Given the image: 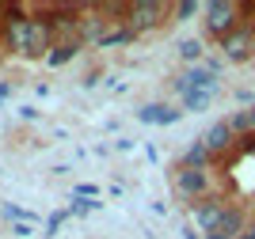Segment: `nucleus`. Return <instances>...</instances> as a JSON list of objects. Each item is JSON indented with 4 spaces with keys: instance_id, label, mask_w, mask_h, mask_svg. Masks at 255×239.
I'll return each instance as SVG.
<instances>
[{
    "instance_id": "39448f33",
    "label": "nucleus",
    "mask_w": 255,
    "mask_h": 239,
    "mask_svg": "<svg viewBox=\"0 0 255 239\" xmlns=\"http://www.w3.org/2000/svg\"><path fill=\"white\" fill-rule=\"evenodd\" d=\"M252 42H255V27L252 23H240L229 38H221L217 46H221V53H225V61H248L252 57Z\"/></svg>"
},
{
    "instance_id": "ddd939ff",
    "label": "nucleus",
    "mask_w": 255,
    "mask_h": 239,
    "mask_svg": "<svg viewBox=\"0 0 255 239\" xmlns=\"http://www.w3.org/2000/svg\"><path fill=\"white\" fill-rule=\"evenodd\" d=\"M210 99H213V91H187L183 95V106H187V110H206Z\"/></svg>"
},
{
    "instance_id": "6ab92c4d",
    "label": "nucleus",
    "mask_w": 255,
    "mask_h": 239,
    "mask_svg": "<svg viewBox=\"0 0 255 239\" xmlns=\"http://www.w3.org/2000/svg\"><path fill=\"white\" fill-rule=\"evenodd\" d=\"M11 95V83H0V99H8Z\"/></svg>"
},
{
    "instance_id": "423d86ee",
    "label": "nucleus",
    "mask_w": 255,
    "mask_h": 239,
    "mask_svg": "<svg viewBox=\"0 0 255 239\" xmlns=\"http://www.w3.org/2000/svg\"><path fill=\"white\" fill-rule=\"evenodd\" d=\"M171 87L179 95H187V91H217V76H213L210 69H187L183 76H175Z\"/></svg>"
},
{
    "instance_id": "0eeeda50",
    "label": "nucleus",
    "mask_w": 255,
    "mask_h": 239,
    "mask_svg": "<svg viewBox=\"0 0 255 239\" xmlns=\"http://www.w3.org/2000/svg\"><path fill=\"white\" fill-rule=\"evenodd\" d=\"M202 145L210 148V156H217V152H229V148L236 145L233 125H229V122H217V125H210V129H206V137H202Z\"/></svg>"
},
{
    "instance_id": "4be33fe9",
    "label": "nucleus",
    "mask_w": 255,
    "mask_h": 239,
    "mask_svg": "<svg viewBox=\"0 0 255 239\" xmlns=\"http://www.w3.org/2000/svg\"><path fill=\"white\" fill-rule=\"evenodd\" d=\"M187 239H194V236H187Z\"/></svg>"
},
{
    "instance_id": "412c9836",
    "label": "nucleus",
    "mask_w": 255,
    "mask_h": 239,
    "mask_svg": "<svg viewBox=\"0 0 255 239\" xmlns=\"http://www.w3.org/2000/svg\"><path fill=\"white\" fill-rule=\"evenodd\" d=\"M252 57H255V42H252Z\"/></svg>"
},
{
    "instance_id": "9d476101",
    "label": "nucleus",
    "mask_w": 255,
    "mask_h": 239,
    "mask_svg": "<svg viewBox=\"0 0 255 239\" xmlns=\"http://www.w3.org/2000/svg\"><path fill=\"white\" fill-rule=\"evenodd\" d=\"M133 38H137V31H129L126 23H122V27H115V31H107V34H103V42H99L96 50H111V46H129Z\"/></svg>"
},
{
    "instance_id": "2eb2a0df",
    "label": "nucleus",
    "mask_w": 255,
    "mask_h": 239,
    "mask_svg": "<svg viewBox=\"0 0 255 239\" xmlns=\"http://www.w3.org/2000/svg\"><path fill=\"white\" fill-rule=\"evenodd\" d=\"M61 224H65V213H53V217H50V232H46V236H53Z\"/></svg>"
},
{
    "instance_id": "aec40b11",
    "label": "nucleus",
    "mask_w": 255,
    "mask_h": 239,
    "mask_svg": "<svg viewBox=\"0 0 255 239\" xmlns=\"http://www.w3.org/2000/svg\"><path fill=\"white\" fill-rule=\"evenodd\" d=\"M206 239H225V236H221V232H213V236H206Z\"/></svg>"
},
{
    "instance_id": "6e6552de",
    "label": "nucleus",
    "mask_w": 255,
    "mask_h": 239,
    "mask_svg": "<svg viewBox=\"0 0 255 239\" xmlns=\"http://www.w3.org/2000/svg\"><path fill=\"white\" fill-rule=\"evenodd\" d=\"M179 114L183 110H171V106L152 103V106H141L137 110V122H145V125H171V122H179Z\"/></svg>"
},
{
    "instance_id": "7ed1b4c3",
    "label": "nucleus",
    "mask_w": 255,
    "mask_h": 239,
    "mask_svg": "<svg viewBox=\"0 0 255 239\" xmlns=\"http://www.w3.org/2000/svg\"><path fill=\"white\" fill-rule=\"evenodd\" d=\"M229 209H233V205H229L225 198H202V201H194V224H198L206 236H213V232H221Z\"/></svg>"
},
{
    "instance_id": "4468645a",
    "label": "nucleus",
    "mask_w": 255,
    "mask_h": 239,
    "mask_svg": "<svg viewBox=\"0 0 255 239\" xmlns=\"http://www.w3.org/2000/svg\"><path fill=\"white\" fill-rule=\"evenodd\" d=\"M179 53L187 57V61H198V57H202V42H198V38H187V42H179Z\"/></svg>"
},
{
    "instance_id": "a211bd4d",
    "label": "nucleus",
    "mask_w": 255,
    "mask_h": 239,
    "mask_svg": "<svg viewBox=\"0 0 255 239\" xmlns=\"http://www.w3.org/2000/svg\"><path fill=\"white\" fill-rule=\"evenodd\" d=\"M240 239H255V220H252V224H248V232H244V236H240Z\"/></svg>"
},
{
    "instance_id": "20e7f679",
    "label": "nucleus",
    "mask_w": 255,
    "mask_h": 239,
    "mask_svg": "<svg viewBox=\"0 0 255 239\" xmlns=\"http://www.w3.org/2000/svg\"><path fill=\"white\" fill-rule=\"evenodd\" d=\"M175 194L187 201H202L210 194V171H198V167H179L175 171Z\"/></svg>"
},
{
    "instance_id": "f8f14e48",
    "label": "nucleus",
    "mask_w": 255,
    "mask_h": 239,
    "mask_svg": "<svg viewBox=\"0 0 255 239\" xmlns=\"http://www.w3.org/2000/svg\"><path fill=\"white\" fill-rule=\"evenodd\" d=\"M191 15H206V4H198V0H179V4H171V23H187Z\"/></svg>"
},
{
    "instance_id": "f3484780",
    "label": "nucleus",
    "mask_w": 255,
    "mask_h": 239,
    "mask_svg": "<svg viewBox=\"0 0 255 239\" xmlns=\"http://www.w3.org/2000/svg\"><path fill=\"white\" fill-rule=\"evenodd\" d=\"M11 232H15V236H19V239H27V236H34V228H31V224H15V228H11Z\"/></svg>"
},
{
    "instance_id": "9b49d317",
    "label": "nucleus",
    "mask_w": 255,
    "mask_h": 239,
    "mask_svg": "<svg viewBox=\"0 0 255 239\" xmlns=\"http://www.w3.org/2000/svg\"><path fill=\"white\" fill-rule=\"evenodd\" d=\"M206 163H210V148H206L202 141H194V145L183 152V163L179 167H198V171H206Z\"/></svg>"
},
{
    "instance_id": "1a4fd4ad",
    "label": "nucleus",
    "mask_w": 255,
    "mask_h": 239,
    "mask_svg": "<svg viewBox=\"0 0 255 239\" xmlns=\"http://www.w3.org/2000/svg\"><path fill=\"white\" fill-rule=\"evenodd\" d=\"M80 46H84L80 38H57V42H53V50H50V57H46V61H50L53 69H57V65L73 61L76 53H80Z\"/></svg>"
},
{
    "instance_id": "dca6fc26",
    "label": "nucleus",
    "mask_w": 255,
    "mask_h": 239,
    "mask_svg": "<svg viewBox=\"0 0 255 239\" xmlns=\"http://www.w3.org/2000/svg\"><path fill=\"white\" fill-rule=\"evenodd\" d=\"M240 152H255V133L240 137Z\"/></svg>"
},
{
    "instance_id": "f03ea898",
    "label": "nucleus",
    "mask_w": 255,
    "mask_h": 239,
    "mask_svg": "<svg viewBox=\"0 0 255 239\" xmlns=\"http://www.w3.org/2000/svg\"><path fill=\"white\" fill-rule=\"evenodd\" d=\"M164 19H171V4L168 0H133V4H126V27L129 31H156Z\"/></svg>"
},
{
    "instance_id": "f257e3e1",
    "label": "nucleus",
    "mask_w": 255,
    "mask_h": 239,
    "mask_svg": "<svg viewBox=\"0 0 255 239\" xmlns=\"http://www.w3.org/2000/svg\"><path fill=\"white\" fill-rule=\"evenodd\" d=\"M240 15H244V4H236V0H210L206 4V15H202V23H206V34L210 38H229V34L240 27Z\"/></svg>"
}]
</instances>
